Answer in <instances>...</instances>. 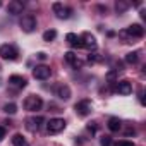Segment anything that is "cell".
<instances>
[{
	"label": "cell",
	"instance_id": "6da1fadb",
	"mask_svg": "<svg viewBox=\"0 0 146 146\" xmlns=\"http://www.w3.org/2000/svg\"><path fill=\"white\" fill-rule=\"evenodd\" d=\"M41 107H43V100H41V96H38V95H29V96L24 100V108L29 110V112H36V110H40Z\"/></svg>",
	"mask_w": 146,
	"mask_h": 146
},
{
	"label": "cell",
	"instance_id": "7a4b0ae2",
	"mask_svg": "<svg viewBox=\"0 0 146 146\" xmlns=\"http://www.w3.org/2000/svg\"><path fill=\"white\" fill-rule=\"evenodd\" d=\"M19 26H21V29H23L24 33H33V31L36 29V17L31 16V14H26V16L21 17Z\"/></svg>",
	"mask_w": 146,
	"mask_h": 146
},
{
	"label": "cell",
	"instance_id": "3957f363",
	"mask_svg": "<svg viewBox=\"0 0 146 146\" xmlns=\"http://www.w3.org/2000/svg\"><path fill=\"white\" fill-rule=\"evenodd\" d=\"M64 129H65V120L64 119H50L46 122V132L48 134H58Z\"/></svg>",
	"mask_w": 146,
	"mask_h": 146
},
{
	"label": "cell",
	"instance_id": "277c9868",
	"mask_svg": "<svg viewBox=\"0 0 146 146\" xmlns=\"http://www.w3.org/2000/svg\"><path fill=\"white\" fill-rule=\"evenodd\" d=\"M17 55H19V53H17V48H16L14 45L5 43V45L0 46V57H2L4 60H16Z\"/></svg>",
	"mask_w": 146,
	"mask_h": 146
},
{
	"label": "cell",
	"instance_id": "5b68a950",
	"mask_svg": "<svg viewBox=\"0 0 146 146\" xmlns=\"http://www.w3.org/2000/svg\"><path fill=\"white\" fill-rule=\"evenodd\" d=\"M91 102L90 100H81V102H78L76 105H74V110H76V113L79 115V117H86V115H90L91 113Z\"/></svg>",
	"mask_w": 146,
	"mask_h": 146
},
{
	"label": "cell",
	"instance_id": "8992f818",
	"mask_svg": "<svg viewBox=\"0 0 146 146\" xmlns=\"http://www.w3.org/2000/svg\"><path fill=\"white\" fill-rule=\"evenodd\" d=\"M50 74H52V70H50V67H46V65H36V67L33 69V78H35V79H40V81L48 79Z\"/></svg>",
	"mask_w": 146,
	"mask_h": 146
},
{
	"label": "cell",
	"instance_id": "52a82bcc",
	"mask_svg": "<svg viewBox=\"0 0 146 146\" xmlns=\"http://www.w3.org/2000/svg\"><path fill=\"white\" fill-rule=\"evenodd\" d=\"M53 12L57 14V17L58 19H69L70 17V14H72V9L70 7H64L62 4H53Z\"/></svg>",
	"mask_w": 146,
	"mask_h": 146
},
{
	"label": "cell",
	"instance_id": "ba28073f",
	"mask_svg": "<svg viewBox=\"0 0 146 146\" xmlns=\"http://www.w3.org/2000/svg\"><path fill=\"white\" fill-rule=\"evenodd\" d=\"M125 33H127V36H131V38H143V36H144V28H143L141 24H131V26L125 29Z\"/></svg>",
	"mask_w": 146,
	"mask_h": 146
},
{
	"label": "cell",
	"instance_id": "9c48e42d",
	"mask_svg": "<svg viewBox=\"0 0 146 146\" xmlns=\"http://www.w3.org/2000/svg\"><path fill=\"white\" fill-rule=\"evenodd\" d=\"M7 11H9V14H14V16L23 14V11H24V4L21 2V0H11L9 5H7Z\"/></svg>",
	"mask_w": 146,
	"mask_h": 146
},
{
	"label": "cell",
	"instance_id": "30bf717a",
	"mask_svg": "<svg viewBox=\"0 0 146 146\" xmlns=\"http://www.w3.org/2000/svg\"><path fill=\"white\" fill-rule=\"evenodd\" d=\"M81 45L83 46H86L88 50H95L96 48V38L93 36V35H90V33H84L83 36H81Z\"/></svg>",
	"mask_w": 146,
	"mask_h": 146
},
{
	"label": "cell",
	"instance_id": "8fae6325",
	"mask_svg": "<svg viewBox=\"0 0 146 146\" xmlns=\"http://www.w3.org/2000/svg\"><path fill=\"white\" fill-rule=\"evenodd\" d=\"M64 58H65L67 64H70L74 69H81V67H83V62L78 58V55H76L74 52H67V53H64Z\"/></svg>",
	"mask_w": 146,
	"mask_h": 146
},
{
	"label": "cell",
	"instance_id": "7c38bea8",
	"mask_svg": "<svg viewBox=\"0 0 146 146\" xmlns=\"http://www.w3.org/2000/svg\"><path fill=\"white\" fill-rule=\"evenodd\" d=\"M117 93L119 95H122V96H127V95H131L132 93V84L129 83V81H117Z\"/></svg>",
	"mask_w": 146,
	"mask_h": 146
},
{
	"label": "cell",
	"instance_id": "4fadbf2b",
	"mask_svg": "<svg viewBox=\"0 0 146 146\" xmlns=\"http://www.w3.org/2000/svg\"><path fill=\"white\" fill-rule=\"evenodd\" d=\"M45 122V119L43 117H31V119H28L26 120V127L31 131V132H35V131H38L40 127H41V124Z\"/></svg>",
	"mask_w": 146,
	"mask_h": 146
},
{
	"label": "cell",
	"instance_id": "5bb4252c",
	"mask_svg": "<svg viewBox=\"0 0 146 146\" xmlns=\"http://www.w3.org/2000/svg\"><path fill=\"white\" fill-rule=\"evenodd\" d=\"M9 84H11V86H14V88H26L28 79H26V78H23V76L14 74V76H11V78H9Z\"/></svg>",
	"mask_w": 146,
	"mask_h": 146
},
{
	"label": "cell",
	"instance_id": "9a60e30c",
	"mask_svg": "<svg viewBox=\"0 0 146 146\" xmlns=\"http://www.w3.org/2000/svg\"><path fill=\"white\" fill-rule=\"evenodd\" d=\"M55 93H57V96H58L60 100H69V98H70V88H69L67 84H60V86L55 90Z\"/></svg>",
	"mask_w": 146,
	"mask_h": 146
},
{
	"label": "cell",
	"instance_id": "2e32d148",
	"mask_svg": "<svg viewBox=\"0 0 146 146\" xmlns=\"http://www.w3.org/2000/svg\"><path fill=\"white\" fill-rule=\"evenodd\" d=\"M65 40H67V43H69L70 46H83V45H81V38H79L78 35H74V33H69V35L65 36Z\"/></svg>",
	"mask_w": 146,
	"mask_h": 146
},
{
	"label": "cell",
	"instance_id": "e0dca14e",
	"mask_svg": "<svg viewBox=\"0 0 146 146\" xmlns=\"http://www.w3.org/2000/svg\"><path fill=\"white\" fill-rule=\"evenodd\" d=\"M120 125H122V122H120L117 117H110V119H108V129H110L112 132H117V131L120 129Z\"/></svg>",
	"mask_w": 146,
	"mask_h": 146
},
{
	"label": "cell",
	"instance_id": "ac0fdd59",
	"mask_svg": "<svg viewBox=\"0 0 146 146\" xmlns=\"http://www.w3.org/2000/svg\"><path fill=\"white\" fill-rule=\"evenodd\" d=\"M129 7H131V4H129V2H125V0H117V2H115V11H117L119 14L125 12Z\"/></svg>",
	"mask_w": 146,
	"mask_h": 146
},
{
	"label": "cell",
	"instance_id": "d6986e66",
	"mask_svg": "<svg viewBox=\"0 0 146 146\" xmlns=\"http://www.w3.org/2000/svg\"><path fill=\"white\" fill-rule=\"evenodd\" d=\"M12 144H14V146H29L28 141L23 137V134H14V136H12Z\"/></svg>",
	"mask_w": 146,
	"mask_h": 146
},
{
	"label": "cell",
	"instance_id": "ffe728a7",
	"mask_svg": "<svg viewBox=\"0 0 146 146\" xmlns=\"http://www.w3.org/2000/svg\"><path fill=\"white\" fill-rule=\"evenodd\" d=\"M55 38H57V31H55V29H48V31H45V33H43V40H45V41H48V43H50V41H53Z\"/></svg>",
	"mask_w": 146,
	"mask_h": 146
},
{
	"label": "cell",
	"instance_id": "44dd1931",
	"mask_svg": "<svg viewBox=\"0 0 146 146\" xmlns=\"http://www.w3.org/2000/svg\"><path fill=\"white\" fill-rule=\"evenodd\" d=\"M137 55H139L137 52H129V53L125 55V62H127V64H136V62H137V58H139Z\"/></svg>",
	"mask_w": 146,
	"mask_h": 146
},
{
	"label": "cell",
	"instance_id": "7402d4cb",
	"mask_svg": "<svg viewBox=\"0 0 146 146\" xmlns=\"http://www.w3.org/2000/svg\"><path fill=\"white\" fill-rule=\"evenodd\" d=\"M4 112H5V113H11V115H14V113L17 112V107H16V103H7V105L4 107Z\"/></svg>",
	"mask_w": 146,
	"mask_h": 146
},
{
	"label": "cell",
	"instance_id": "603a6c76",
	"mask_svg": "<svg viewBox=\"0 0 146 146\" xmlns=\"http://www.w3.org/2000/svg\"><path fill=\"white\" fill-rule=\"evenodd\" d=\"M100 144H102V146H110V144H112V137H110V136H103V137L100 139Z\"/></svg>",
	"mask_w": 146,
	"mask_h": 146
},
{
	"label": "cell",
	"instance_id": "cb8c5ba5",
	"mask_svg": "<svg viewBox=\"0 0 146 146\" xmlns=\"http://www.w3.org/2000/svg\"><path fill=\"white\" fill-rule=\"evenodd\" d=\"M119 146H136L132 141H119Z\"/></svg>",
	"mask_w": 146,
	"mask_h": 146
},
{
	"label": "cell",
	"instance_id": "d4e9b609",
	"mask_svg": "<svg viewBox=\"0 0 146 146\" xmlns=\"http://www.w3.org/2000/svg\"><path fill=\"white\" fill-rule=\"evenodd\" d=\"M88 131L95 132V131H96V124H95V122H90V124H88Z\"/></svg>",
	"mask_w": 146,
	"mask_h": 146
},
{
	"label": "cell",
	"instance_id": "484cf974",
	"mask_svg": "<svg viewBox=\"0 0 146 146\" xmlns=\"http://www.w3.org/2000/svg\"><path fill=\"white\" fill-rule=\"evenodd\" d=\"M36 57H38L40 60H45V58H46V53H45V52H40V53H36Z\"/></svg>",
	"mask_w": 146,
	"mask_h": 146
},
{
	"label": "cell",
	"instance_id": "4316f807",
	"mask_svg": "<svg viewBox=\"0 0 146 146\" xmlns=\"http://www.w3.org/2000/svg\"><path fill=\"white\" fill-rule=\"evenodd\" d=\"M5 137V127H0V141Z\"/></svg>",
	"mask_w": 146,
	"mask_h": 146
},
{
	"label": "cell",
	"instance_id": "83f0119b",
	"mask_svg": "<svg viewBox=\"0 0 146 146\" xmlns=\"http://www.w3.org/2000/svg\"><path fill=\"white\" fill-rule=\"evenodd\" d=\"M108 79H110V81L115 79V70H110V72H108Z\"/></svg>",
	"mask_w": 146,
	"mask_h": 146
}]
</instances>
